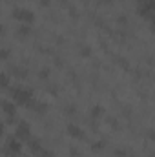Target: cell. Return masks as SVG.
<instances>
[{"label": "cell", "mask_w": 155, "mask_h": 157, "mask_svg": "<svg viewBox=\"0 0 155 157\" xmlns=\"http://www.w3.org/2000/svg\"><path fill=\"white\" fill-rule=\"evenodd\" d=\"M37 155H39V157H53V152H49V150H44V148H42Z\"/></svg>", "instance_id": "obj_13"}, {"label": "cell", "mask_w": 155, "mask_h": 157, "mask_svg": "<svg viewBox=\"0 0 155 157\" xmlns=\"http://www.w3.org/2000/svg\"><path fill=\"white\" fill-rule=\"evenodd\" d=\"M29 31H31V29H29L28 26H24V24H22V26L18 28V35H22V37H26V35H29Z\"/></svg>", "instance_id": "obj_10"}, {"label": "cell", "mask_w": 155, "mask_h": 157, "mask_svg": "<svg viewBox=\"0 0 155 157\" xmlns=\"http://www.w3.org/2000/svg\"><path fill=\"white\" fill-rule=\"evenodd\" d=\"M0 106H2V110H4V113H7L9 117H15L17 108H15V104H13V102H9V101H2V102H0Z\"/></svg>", "instance_id": "obj_6"}, {"label": "cell", "mask_w": 155, "mask_h": 157, "mask_svg": "<svg viewBox=\"0 0 155 157\" xmlns=\"http://www.w3.org/2000/svg\"><path fill=\"white\" fill-rule=\"evenodd\" d=\"M40 78H47L49 77V70H46V68H44V70H40Z\"/></svg>", "instance_id": "obj_15"}, {"label": "cell", "mask_w": 155, "mask_h": 157, "mask_svg": "<svg viewBox=\"0 0 155 157\" xmlns=\"http://www.w3.org/2000/svg\"><path fill=\"white\" fill-rule=\"evenodd\" d=\"M2 133H4V124L0 122V135H2Z\"/></svg>", "instance_id": "obj_19"}, {"label": "cell", "mask_w": 155, "mask_h": 157, "mask_svg": "<svg viewBox=\"0 0 155 157\" xmlns=\"http://www.w3.org/2000/svg\"><path fill=\"white\" fill-rule=\"evenodd\" d=\"M91 148H93V150H102V148H104V143H100V141H99V143H93Z\"/></svg>", "instance_id": "obj_14"}, {"label": "cell", "mask_w": 155, "mask_h": 157, "mask_svg": "<svg viewBox=\"0 0 155 157\" xmlns=\"http://www.w3.org/2000/svg\"><path fill=\"white\" fill-rule=\"evenodd\" d=\"M102 113H104V108H102V106H93V108H91V117L93 119H99Z\"/></svg>", "instance_id": "obj_8"}, {"label": "cell", "mask_w": 155, "mask_h": 157, "mask_svg": "<svg viewBox=\"0 0 155 157\" xmlns=\"http://www.w3.org/2000/svg\"><path fill=\"white\" fill-rule=\"evenodd\" d=\"M15 137L18 139V141H29L31 139V128H29V124L28 122H20L18 126H17V133H15Z\"/></svg>", "instance_id": "obj_4"}, {"label": "cell", "mask_w": 155, "mask_h": 157, "mask_svg": "<svg viewBox=\"0 0 155 157\" xmlns=\"http://www.w3.org/2000/svg\"><path fill=\"white\" fill-rule=\"evenodd\" d=\"M0 88H9V75L0 73Z\"/></svg>", "instance_id": "obj_9"}, {"label": "cell", "mask_w": 155, "mask_h": 157, "mask_svg": "<svg viewBox=\"0 0 155 157\" xmlns=\"http://www.w3.org/2000/svg\"><path fill=\"white\" fill-rule=\"evenodd\" d=\"M11 93H13V99L24 106L31 101V95H33L31 90H28V88H11Z\"/></svg>", "instance_id": "obj_1"}, {"label": "cell", "mask_w": 155, "mask_h": 157, "mask_svg": "<svg viewBox=\"0 0 155 157\" xmlns=\"http://www.w3.org/2000/svg\"><path fill=\"white\" fill-rule=\"evenodd\" d=\"M4 152H6L7 155H18V154L22 152V143H20L17 137H11V139L6 143V146H4Z\"/></svg>", "instance_id": "obj_3"}, {"label": "cell", "mask_w": 155, "mask_h": 157, "mask_svg": "<svg viewBox=\"0 0 155 157\" xmlns=\"http://www.w3.org/2000/svg\"><path fill=\"white\" fill-rule=\"evenodd\" d=\"M80 55H82V57H89V55H91V48H89V46H84V48L80 49Z\"/></svg>", "instance_id": "obj_12"}, {"label": "cell", "mask_w": 155, "mask_h": 157, "mask_svg": "<svg viewBox=\"0 0 155 157\" xmlns=\"http://www.w3.org/2000/svg\"><path fill=\"white\" fill-rule=\"evenodd\" d=\"M40 4H42V6H46V7H47V6H49V4H51V0H40Z\"/></svg>", "instance_id": "obj_17"}, {"label": "cell", "mask_w": 155, "mask_h": 157, "mask_svg": "<svg viewBox=\"0 0 155 157\" xmlns=\"http://www.w3.org/2000/svg\"><path fill=\"white\" fill-rule=\"evenodd\" d=\"M4 33H6V28H4V26L0 24V35H4Z\"/></svg>", "instance_id": "obj_18"}, {"label": "cell", "mask_w": 155, "mask_h": 157, "mask_svg": "<svg viewBox=\"0 0 155 157\" xmlns=\"http://www.w3.org/2000/svg\"><path fill=\"white\" fill-rule=\"evenodd\" d=\"M7 59H9V49L0 48V60H7Z\"/></svg>", "instance_id": "obj_11"}, {"label": "cell", "mask_w": 155, "mask_h": 157, "mask_svg": "<svg viewBox=\"0 0 155 157\" xmlns=\"http://www.w3.org/2000/svg\"><path fill=\"white\" fill-rule=\"evenodd\" d=\"M29 150L37 155L40 150H42V144H40V141H37V139H29Z\"/></svg>", "instance_id": "obj_7"}, {"label": "cell", "mask_w": 155, "mask_h": 157, "mask_svg": "<svg viewBox=\"0 0 155 157\" xmlns=\"http://www.w3.org/2000/svg\"><path fill=\"white\" fill-rule=\"evenodd\" d=\"M68 133H70V137H73V139H84V130L78 128L77 124H73V122L68 124Z\"/></svg>", "instance_id": "obj_5"}, {"label": "cell", "mask_w": 155, "mask_h": 157, "mask_svg": "<svg viewBox=\"0 0 155 157\" xmlns=\"http://www.w3.org/2000/svg\"><path fill=\"white\" fill-rule=\"evenodd\" d=\"M13 17H15L18 22H22V24H31V22L35 20L33 11H29V9H26V7H17V9H13Z\"/></svg>", "instance_id": "obj_2"}, {"label": "cell", "mask_w": 155, "mask_h": 157, "mask_svg": "<svg viewBox=\"0 0 155 157\" xmlns=\"http://www.w3.org/2000/svg\"><path fill=\"white\" fill-rule=\"evenodd\" d=\"M66 112H68V113H75V106H73V104L66 106Z\"/></svg>", "instance_id": "obj_16"}]
</instances>
